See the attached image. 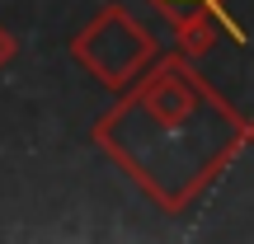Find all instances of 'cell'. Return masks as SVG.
<instances>
[{
    "label": "cell",
    "mask_w": 254,
    "mask_h": 244,
    "mask_svg": "<svg viewBox=\"0 0 254 244\" xmlns=\"http://www.w3.org/2000/svg\"><path fill=\"white\" fill-rule=\"evenodd\" d=\"M184 5H189V0H184Z\"/></svg>",
    "instance_id": "cell-1"
}]
</instances>
